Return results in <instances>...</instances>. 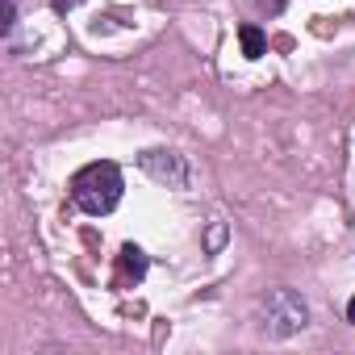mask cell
<instances>
[{
    "instance_id": "obj_7",
    "label": "cell",
    "mask_w": 355,
    "mask_h": 355,
    "mask_svg": "<svg viewBox=\"0 0 355 355\" xmlns=\"http://www.w3.org/2000/svg\"><path fill=\"white\" fill-rule=\"evenodd\" d=\"M76 5H80V0H55V9H59V13H67V9H76Z\"/></svg>"
},
{
    "instance_id": "obj_5",
    "label": "cell",
    "mask_w": 355,
    "mask_h": 355,
    "mask_svg": "<svg viewBox=\"0 0 355 355\" xmlns=\"http://www.w3.org/2000/svg\"><path fill=\"white\" fill-rule=\"evenodd\" d=\"M239 42H243V55L247 59H259L268 51V38H263L259 26H239Z\"/></svg>"
},
{
    "instance_id": "obj_4",
    "label": "cell",
    "mask_w": 355,
    "mask_h": 355,
    "mask_svg": "<svg viewBox=\"0 0 355 355\" xmlns=\"http://www.w3.org/2000/svg\"><path fill=\"white\" fill-rule=\"evenodd\" d=\"M142 276H146V255H142L134 243H125V247H121V276H117V284H130V280L138 284Z\"/></svg>"
},
{
    "instance_id": "obj_1",
    "label": "cell",
    "mask_w": 355,
    "mask_h": 355,
    "mask_svg": "<svg viewBox=\"0 0 355 355\" xmlns=\"http://www.w3.org/2000/svg\"><path fill=\"white\" fill-rule=\"evenodd\" d=\"M71 201L92 214V218H105L117 209L121 201V171L113 163H88L71 175Z\"/></svg>"
},
{
    "instance_id": "obj_3",
    "label": "cell",
    "mask_w": 355,
    "mask_h": 355,
    "mask_svg": "<svg viewBox=\"0 0 355 355\" xmlns=\"http://www.w3.org/2000/svg\"><path fill=\"white\" fill-rule=\"evenodd\" d=\"M142 171H150L155 180H163L171 189H184L189 184V167H184V159L175 155V150H146L142 155Z\"/></svg>"
},
{
    "instance_id": "obj_6",
    "label": "cell",
    "mask_w": 355,
    "mask_h": 355,
    "mask_svg": "<svg viewBox=\"0 0 355 355\" xmlns=\"http://www.w3.org/2000/svg\"><path fill=\"white\" fill-rule=\"evenodd\" d=\"M284 5H288V0H255V9H259V13H268V17H280V13H284Z\"/></svg>"
},
{
    "instance_id": "obj_8",
    "label": "cell",
    "mask_w": 355,
    "mask_h": 355,
    "mask_svg": "<svg viewBox=\"0 0 355 355\" xmlns=\"http://www.w3.org/2000/svg\"><path fill=\"white\" fill-rule=\"evenodd\" d=\"M347 322H355V297H351V305H347Z\"/></svg>"
},
{
    "instance_id": "obj_2",
    "label": "cell",
    "mask_w": 355,
    "mask_h": 355,
    "mask_svg": "<svg viewBox=\"0 0 355 355\" xmlns=\"http://www.w3.org/2000/svg\"><path fill=\"white\" fill-rule=\"evenodd\" d=\"M263 326L272 330V334H293V330H301L305 326V301L293 293V288H276L272 297H268V305H263Z\"/></svg>"
}]
</instances>
